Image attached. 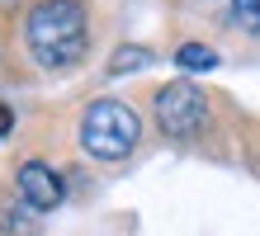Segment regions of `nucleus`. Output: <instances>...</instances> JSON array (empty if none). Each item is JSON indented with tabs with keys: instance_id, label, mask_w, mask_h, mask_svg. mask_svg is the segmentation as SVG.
<instances>
[{
	"instance_id": "3",
	"label": "nucleus",
	"mask_w": 260,
	"mask_h": 236,
	"mask_svg": "<svg viewBox=\"0 0 260 236\" xmlns=\"http://www.w3.org/2000/svg\"><path fill=\"white\" fill-rule=\"evenodd\" d=\"M151 109H156V123L166 137H194L199 128H204L208 118V104L204 94H199L189 81H171L156 90V99H151Z\"/></svg>"
},
{
	"instance_id": "5",
	"label": "nucleus",
	"mask_w": 260,
	"mask_h": 236,
	"mask_svg": "<svg viewBox=\"0 0 260 236\" xmlns=\"http://www.w3.org/2000/svg\"><path fill=\"white\" fill-rule=\"evenodd\" d=\"M175 61H180L185 71H213V66H218V52L204 47V43H185V47L175 52Z\"/></svg>"
},
{
	"instance_id": "1",
	"label": "nucleus",
	"mask_w": 260,
	"mask_h": 236,
	"mask_svg": "<svg viewBox=\"0 0 260 236\" xmlns=\"http://www.w3.org/2000/svg\"><path fill=\"white\" fill-rule=\"evenodd\" d=\"M85 5L81 0H38L28 10V47L43 66H71L85 57Z\"/></svg>"
},
{
	"instance_id": "8",
	"label": "nucleus",
	"mask_w": 260,
	"mask_h": 236,
	"mask_svg": "<svg viewBox=\"0 0 260 236\" xmlns=\"http://www.w3.org/2000/svg\"><path fill=\"white\" fill-rule=\"evenodd\" d=\"M10 123H14V118H10V109L0 104V132H10Z\"/></svg>"
},
{
	"instance_id": "6",
	"label": "nucleus",
	"mask_w": 260,
	"mask_h": 236,
	"mask_svg": "<svg viewBox=\"0 0 260 236\" xmlns=\"http://www.w3.org/2000/svg\"><path fill=\"white\" fill-rule=\"evenodd\" d=\"M147 61H151L147 47H118L114 61H109V71H114V76H123V71H133V66H147Z\"/></svg>"
},
{
	"instance_id": "2",
	"label": "nucleus",
	"mask_w": 260,
	"mask_h": 236,
	"mask_svg": "<svg viewBox=\"0 0 260 236\" xmlns=\"http://www.w3.org/2000/svg\"><path fill=\"white\" fill-rule=\"evenodd\" d=\"M142 137V118L118 99H95L81 118V147L100 161H123Z\"/></svg>"
},
{
	"instance_id": "4",
	"label": "nucleus",
	"mask_w": 260,
	"mask_h": 236,
	"mask_svg": "<svg viewBox=\"0 0 260 236\" xmlns=\"http://www.w3.org/2000/svg\"><path fill=\"white\" fill-rule=\"evenodd\" d=\"M14 180H19V194H24L28 208L48 213V208H57V203H62V180H57L52 165L28 161V165H19V175H14Z\"/></svg>"
},
{
	"instance_id": "7",
	"label": "nucleus",
	"mask_w": 260,
	"mask_h": 236,
	"mask_svg": "<svg viewBox=\"0 0 260 236\" xmlns=\"http://www.w3.org/2000/svg\"><path fill=\"white\" fill-rule=\"evenodd\" d=\"M232 14L246 33H260V0H232Z\"/></svg>"
}]
</instances>
